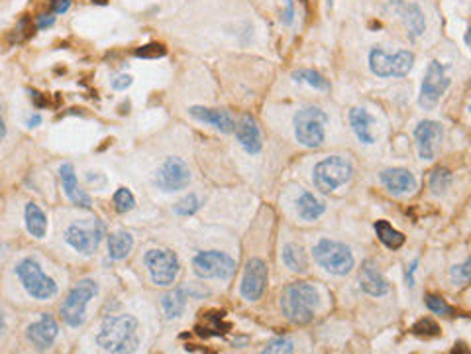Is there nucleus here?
<instances>
[{
    "instance_id": "f257e3e1",
    "label": "nucleus",
    "mask_w": 471,
    "mask_h": 354,
    "mask_svg": "<svg viewBox=\"0 0 471 354\" xmlns=\"http://www.w3.org/2000/svg\"><path fill=\"white\" fill-rule=\"evenodd\" d=\"M97 344L106 353L126 354L136 353L140 346L138 339V319L131 315H114L102 323Z\"/></svg>"
},
{
    "instance_id": "f03ea898",
    "label": "nucleus",
    "mask_w": 471,
    "mask_h": 354,
    "mask_svg": "<svg viewBox=\"0 0 471 354\" xmlns=\"http://www.w3.org/2000/svg\"><path fill=\"white\" fill-rule=\"evenodd\" d=\"M318 307V291L308 282H293L281 293V309L293 325H308Z\"/></svg>"
},
{
    "instance_id": "7ed1b4c3",
    "label": "nucleus",
    "mask_w": 471,
    "mask_h": 354,
    "mask_svg": "<svg viewBox=\"0 0 471 354\" xmlns=\"http://www.w3.org/2000/svg\"><path fill=\"white\" fill-rule=\"evenodd\" d=\"M312 256L314 262L332 276H348L356 266V258L351 254L350 246L330 238L318 240L312 248Z\"/></svg>"
},
{
    "instance_id": "20e7f679",
    "label": "nucleus",
    "mask_w": 471,
    "mask_h": 354,
    "mask_svg": "<svg viewBox=\"0 0 471 354\" xmlns=\"http://www.w3.org/2000/svg\"><path fill=\"white\" fill-rule=\"evenodd\" d=\"M99 295V284L90 277L81 279L75 288L67 293V298L63 299L59 313H61V319L65 325L77 329L81 327L85 319H87V305L93 298Z\"/></svg>"
},
{
    "instance_id": "39448f33",
    "label": "nucleus",
    "mask_w": 471,
    "mask_h": 354,
    "mask_svg": "<svg viewBox=\"0 0 471 354\" xmlns=\"http://www.w3.org/2000/svg\"><path fill=\"white\" fill-rule=\"evenodd\" d=\"M351 176H353V166H351L346 157H342V155H330V157L318 162L317 166H314L312 183H314V187L320 193L328 195L332 191H336L340 185L348 183Z\"/></svg>"
},
{
    "instance_id": "423d86ee",
    "label": "nucleus",
    "mask_w": 471,
    "mask_h": 354,
    "mask_svg": "<svg viewBox=\"0 0 471 354\" xmlns=\"http://www.w3.org/2000/svg\"><path fill=\"white\" fill-rule=\"evenodd\" d=\"M328 122V114L318 107H305L295 114V138L298 144L307 148H320L326 132L324 126Z\"/></svg>"
},
{
    "instance_id": "0eeeda50",
    "label": "nucleus",
    "mask_w": 471,
    "mask_h": 354,
    "mask_svg": "<svg viewBox=\"0 0 471 354\" xmlns=\"http://www.w3.org/2000/svg\"><path fill=\"white\" fill-rule=\"evenodd\" d=\"M16 276L20 277L24 289L38 301H45V299L57 295L55 279L45 276L42 266L38 264L35 258H24L22 262L16 266Z\"/></svg>"
},
{
    "instance_id": "6e6552de",
    "label": "nucleus",
    "mask_w": 471,
    "mask_h": 354,
    "mask_svg": "<svg viewBox=\"0 0 471 354\" xmlns=\"http://www.w3.org/2000/svg\"><path fill=\"white\" fill-rule=\"evenodd\" d=\"M104 236H106V226L99 219H88V221L73 222L71 226H67L65 243L81 254L90 256L99 250Z\"/></svg>"
},
{
    "instance_id": "1a4fd4ad",
    "label": "nucleus",
    "mask_w": 471,
    "mask_h": 354,
    "mask_svg": "<svg viewBox=\"0 0 471 354\" xmlns=\"http://www.w3.org/2000/svg\"><path fill=\"white\" fill-rule=\"evenodd\" d=\"M415 66V54L401 49L394 56L385 54L381 47H373L369 52V69L377 77H405Z\"/></svg>"
},
{
    "instance_id": "9d476101",
    "label": "nucleus",
    "mask_w": 471,
    "mask_h": 354,
    "mask_svg": "<svg viewBox=\"0 0 471 354\" xmlns=\"http://www.w3.org/2000/svg\"><path fill=\"white\" fill-rule=\"evenodd\" d=\"M143 264L150 272V277L155 286L159 288H167L175 284L177 276H179V258H177L171 250H150L143 256Z\"/></svg>"
},
{
    "instance_id": "9b49d317",
    "label": "nucleus",
    "mask_w": 471,
    "mask_h": 354,
    "mask_svg": "<svg viewBox=\"0 0 471 354\" xmlns=\"http://www.w3.org/2000/svg\"><path fill=\"white\" fill-rule=\"evenodd\" d=\"M193 270L202 279H230L236 274V262L224 252L207 250L193 258Z\"/></svg>"
},
{
    "instance_id": "f8f14e48",
    "label": "nucleus",
    "mask_w": 471,
    "mask_h": 354,
    "mask_svg": "<svg viewBox=\"0 0 471 354\" xmlns=\"http://www.w3.org/2000/svg\"><path fill=\"white\" fill-rule=\"evenodd\" d=\"M449 87V77L446 75V67L440 61H430L426 67V73L420 85V97H418V105L424 111H432L440 99L444 97V93Z\"/></svg>"
},
{
    "instance_id": "ddd939ff",
    "label": "nucleus",
    "mask_w": 471,
    "mask_h": 354,
    "mask_svg": "<svg viewBox=\"0 0 471 354\" xmlns=\"http://www.w3.org/2000/svg\"><path fill=\"white\" fill-rule=\"evenodd\" d=\"M191 169L181 157H167L161 167L157 169L155 185L163 191H181L191 183Z\"/></svg>"
},
{
    "instance_id": "4468645a",
    "label": "nucleus",
    "mask_w": 471,
    "mask_h": 354,
    "mask_svg": "<svg viewBox=\"0 0 471 354\" xmlns=\"http://www.w3.org/2000/svg\"><path fill=\"white\" fill-rule=\"evenodd\" d=\"M265 286H267V266H265V262L262 258L248 260L246 270H244V277H241V298L248 299V301H257L263 295Z\"/></svg>"
},
{
    "instance_id": "2eb2a0df",
    "label": "nucleus",
    "mask_w": 471,
    "mask_h": 354,
    "mask_svg": "<svg viewBox=\"0 0 471 354\" xmlns=\"http://www.w3.org/2000/svg\"><path fill=\"white\" fill-rule=\"evenodd\" d=\"M442 138H444V128L442 124L436 121H422L415 128V140H417L418 155L420 160H434L438 154L440 146H442Z\"/></svg>"
},
{
    "instance_id": "dca6fc26",
    "label": "nucleus",
    "mask_w": 471,
    "mask_h": 354,
    "mask_svg": "<svg viewBox=\"0 0 471 354\" xmlns=\"http://www.w3.org/2000/svg\"><path fill=\"white\" fill-rule=\"evenodd\" d=\"M57 334H59V327H57V323H55V319L49 313H44L40 317V321L28 325V329H26V339L38 351H47L55 343Z\"/></svg>"
},
{
    "instance_id": "f3484780",
    "label": "nucleus",
    "mask_w": 471,
    "mask_h": 354,
    "mask_svg": "<svg viewBox=\"0 0 471 354\" xmlns=\"http://www.w3.org/2000/svg\"><path fill=\"white\" fill-rule=\"evenodd\" d=\"M391 8L394 10V14L401 18V22L405 24L406 33L410 38H418L424 33V28H426V20H424V14L420 10V6L415 4V2H406V0H394L391 4Z\"/></svg>"
},
{
    "instance_id": "a211bd4d",
    "label": "nucleus",
    "mask_w": 471,
    "mask_h": 354,
    "mask_svg": "<svg viewBox=\"0 0 471 354\" xmlns=\"http://www.w3.org/2000/svg\"><path fill=\"white\" fill-rule=\"evenodd\" d=\"M379 179L393 195H406L417 189V177L403 167H389L379 174Z\"/></svg>"
},
{
    "instance_id": "6ab92c4d",
    "label": "nucleus",
    "mask_w": 471,
    "mask_h": 354,
    "mask_svg": "<svg viewBox=\"0 0 471 354\" xmlns=\"http://www.w3.org/2000/svg\"><path fill=\"white\" fill-rule=\"evenodd\" d=\"M236 138H238V142L241 144V148L248 152V154H260L263 148L262 142V132H260V126H257V122L253 116L250 114H246V116H241V121L236 124Z\"/></svg>"
},
{
    "instance_id": "aec40b11",
    "label": "nucleus",
    "mask_w": 471,
    "mask_h": 354,
    "mask_svg": "<svg viewBox=\"0 0 471 354\" xmlns=\"http://www.w3.org/2000/svg\"><path fill=\"white\" fill-rule=\"evenodd\" d=\"M189 114L198 122H205L214 126L216 130L224 134L234 132L236 128V122L232 118V114L228 111H222V109H207V107H191Z\"/></svg>"
},
{
    "instance_id": "412c9836",
    "label": "nucleus",
    "mask_w": 471,
    "mask_h": 354,
    "mask_svg": "<svg viewBox=\"0 0 471 354\" xmlns=\"http://www.w3.org/2000/svg\"><path fill=\"white\" fill-rule=\"evenodd\" d=\"M59 179H61V185H63L65 195L69 197V201H71L73 205L83 207V209H90V207H93L90 197L79 187L77 174H75L73 164H63V166L59 167Z\"/></svg>"
},
{
    "instance_id": "4be33fe9",
    "label": "nucleus",
    "mask_w": 471,
    "mask_h": 354,
    "mask_svg": "<svg viewBox=\"0 0 471 354\" xmlns=\"http://www.w3.org/2000/svg\"><path fill=\"white\" fill-rule=\"evenodd\" d=\"M360 288L367 293V295H373V298H381V295H387L389 293V282L385 279L383 274L377 270V266L373 264L372 260H367L363 264L362 272H360Z\"/></svg>"
},
{
    "instance_id": "5701e85b",
    "label": "nucleus",
    "mask_w": 471,
    "mask_h": 354,
    "mask_svg": "<svg viewBox=\"0 0 471 354\" xmlns=\"http://www.w3.org/2000/svg\"><path fill=\"white\" fill-rule=\"evenodd\" d=\"M202 315V323H198L195 327L198 337H224L226 332L230 331V323L224 319V313L222 311H209V313H200Z\"/></svg>"
},
{
    "instance_id": "b1692460",
    "label": "nucleus",
    "mask_w": 471,
    "mask_h": 354,
    "mask_svg": "<svg viewBox=\"0 0 471 354\" xmlns=\"http://www.w3.org/2000/svg\"><path fill=\"white\" fill-rule=\"evenodd\" d=\"M372 124H373V116L369 112L365 111V109H360V107H356V109H351L350 111V126L353 134L358 136V140L363 142V144L372 146L375 142V136L372 132Z\"/></svg>"
},
{
    "instance_id": "393cba45",
    "label": "nucleus",
    "mask_w": 471,
    "mask_h": 354,
    "mask_svg": "<svg viewBox=\"0 0 471 354\" xmlns=\"http://www.w3.org/2000/svg\"><path fill=\"white\" fill-rule=\"evenodd\" d=\"M191 295L189 288H177L169 293H165L163 299H161V305H163L165 317L167 319H177L185 313L186 307V299Z\"/></svg>"
},
{
    "instance_id": "a878e982",
    "label": "nucleus",
    "mask_w": 471,
    "mask_h": 354,
    "mask_svg": "<svg viewBox=\"0 0 471 354\" xmlns=\"http://www.w3.org/2000/svg\"><path fill=\"white\" fill-rule=\"evenodd\" d=\"M24 219H26V229L33 238H44L47 233V217L44 215V210L35 203H28L24 210Z\"/></svg>"
},
{
    "instance_id": "bb28decb",
    "label": "nucleus",
    "mask_w": 471,
    "mask_h": 354,
    "mask_svg": "<svg viewBox=\"0 0 471 354\" xmlns=\"http://www.w3.org/2000/svg\"><path fill=\"white\" fill-rule=\"evenodd\" d=\"M134 248V236L128 231H116L109 236V256L112 260H126Z\"/></svg>"
},
{
    "instance_id": "cd10ccee",
    "label": "nucleus",
    "mask_w": 471,
    "mask_h": 354,
    "mask_svg": "<svg viewBox=\"0 0 471 354\" xmlns=\"http://www.w3.org/2000/svg\"><path fill=\"white\" fill-rule=\"evenodd\" d=\"M296 209H298V217L303 221H317L318 217L324 215L326 210V205L320 199H317L312 193H303L298 201H296Z\"/></svg>"
},
{
    "instance_id": "c85d7f7f",
    "label": "nucleus",
    "mask_w": 471,
    "mask_h": 354,
    "mask_svg": "<svg viewBox=\"0 0 471 354\" xmlns=\"http://www.w3.org/2000/svg\"><path fill=\"white\" fill-rule=\"evenodd\" d=\"M281 260L283 264L291 270V272H298V274H305L308 270V260L303 246L298 244H285L283 246V252H281Z\"/></svg>"
},
{
    "instance_id": "c756f323",
    "label": "nucleus",
    "mask_w": 471,
    "mask_h": 354,
    "mask_svg": "<svg viewBox=\"0 0 471 354\" xmlns=\"http://www.w3.org/2000/svg\"><path fill=\"white\" fill-rule=\"evenodd\" d=\"M375 233H377V238L391 250H397V248H401L405 244V234L393 229V224L389 221L375 222Z\"/></svg>"
},
{
    "instance_id": "7c9ffc66",
    "label": "nucleus",
    "mask_w": 471,
    "mask_h": 354,
    "mask_svg": "<svg viewBox=\"0 0 471 354\" xmlns=\"http://www.w3.org/2000/svg\"><path fill=\"white\" fill-rule=\"evenodd\" d=\"M293 79L296 83H305L308 87L317 91H330V81L324 75H320L314 69H296L293 71Z\"/></svg>"
},
{
    "instance_id": "2f4dec72",
    "label": "nucleus",
    "mask_w": 471,
    "mask_h": 354,
    "mask_svg": "<svg viewBox=\"0 0 471 354\" xmlns=\"http://www.w3.org/2000/svg\"><path fill=\"white\" fill-rule=\"evenodd\" d=\"M428 185H430L434 195H444V193L449 189V185H452V171L446 169V167H436V169L430 174Z\"/></svg>"
},
{
    "instance_id": "473e14b6",
    "label": "nucleus",
    "mask_w": 471,
    "mask_h": 354,
    "mask_svg": "<svg viewBox=\"0 0 471 354\" xmlns=\"http://www.w3.org/2000/svg\"><path fill=\"white\" fill-rule=\"evenodd\" d=\"M424 303H426V307L432 311L434 315H440V317H454V315H456V309L449 305L446 299L440 298V295L428 293L426 298H424Z\"/></svg>"
},
{
    "instance_id": "72a5a7b5",
    "label": "nucleus",
    "mask_w": 471,
    "mask_h": 354,
    "mask_svg": "<svg viewBox=\"0 0 471 354\" xmlns=\"http://www.w3.org/2000/svg\"><path fill=\"white\" fill-rule=\"evenodd\" d=\"M112 203H114V209L118 210L120 215H124V213H130V210L136 207V197L131 195L130 189L120 187L116 193H114Z\"/></svg>"
},
{
    "instance_id": "f704fd0d",
    "label": "nucleus",
    "mask_w": 471,
    "mask_h": 354,
    "mask_svg": "<svg viewBox=\"0 0 471 354\" xmlns=\"http://www.w3.org/2000/svg\"><path fill=\"white\" fill-rule=\"evenodd\" d=\"M202 207V199L195 195V193H189L186 197L179 201L175 205V213L177 215H181V217H191V215H195L198 209Z\"/></svg>"
},
{
    "instance_id": "c9c22d12",
    "label": "nucleus",
    "mask_w": 471,
    "mask_h": 354,
    "mask_svg": "<svg viewBox=\"0 0 471 354\" xmlns=\"http://www.w3.org/2000/svg\"><path fill=\"white\" fill-rule=\"evenodd\" d=\"M470 266H471L470 260H465L463 264L454 266V268L449 270V279H452V284H454V286L463 288V286H468V284H470V277H471Z\"/></svg>"
},
{
    "instance_id": "e433bc0d",
    "label": "nucleus",
    "mask_w": 471,
    "mask_h": 354,
    "mask_svg": "<svg viewBox=\"0 0 471 354\" xmlns=\"http://www.w3.org/2000/svg\"><path fill=\"white\" fill-rule=\"evenodd\" d=\"M291 353H295V344L291 343L289 339H283V337L271 339L269 343L265 344V348H263V354H291Z\"/></svg>"
},
{
    "instance_id": "4c0bfd02",
    "label": "nucleus",
    "mask_w": 471,
    "mask_h": 354,
    "mask_svg": "<svg viewBox=\"0 0 471 354\" xmlns=\"http://www.w3.org/2000/svg\"><path fill=\"white\" fill-rule=\"evenodd\" d=\"M413 332L417 334V337H424V339H430V337H438L440 334V327L438 323L432 321V319H420L413 325Z\"/></svg>"
},
{
    "instance_id": "58836bf2",
    "label": "nucleus",
    "mask_w": 471,
    "mask_h": 354,
    "mask_svg": "<svg viewBox=\"0 0 471 354\" xmlns=\"http://www.w3.org/2000/svg\"><path fill=\"white\" fill-rule=\"evenodd\" d=\"M165 54H167V47L163 44H157V42L136 47V52H134V56L142 57V59H157V57H163Z\"/></svg>"
},
{
    "instance_id": "ea45409f",
    "label": "nucleus",
    "mask_w": 471,
    "mask_h": 354,
    "mask_svg": "<svg viewBox=\"0 0 471 354\" xmlns=\"http://www.w3.org/2000/svg\"><path fill=\"white\" fill-rule=\"evenodd\" d=\"M134 83V79L130 75H118L116 79H112V88L114 91H126Z\"/></svg>"
},
{
    "instance_id": "a19ab883",
    "label": "nucleus",
    "mask_w": 471,
    "mask_h": 354,
    "mask_svg": "<svg viewBox=\"0 0 471 354\" xmlns=\"http://www.w3.org/2000/svg\"><path fill=\"white\" fill-rule=\"evenodd\" d=\"M54 24H55L54 12H51V14H40L38 20H35V28H38V30H44V28H49V26H54Z\"/></svg>"
},
{
    "instance_id": "79ce46f5",
    "label": "nucleus",
    "mask_w": 471,
    "mask_h": 354,
    "mask_svg": "<svg viewBox=\"0 0 471 354\" xmlns=\"http://www.w3.org/2000/svg\"><path fill=\"white\" fill-rule=\"evenodd\" d=\"M283 4H285V12H283V24H293V18H295V4H293V0H283Z\"/></svg>"
},
{
    "instance_id": "37998d69",
    "label": "nucleus",
    "mask_w": 471,
    "mask_h": 354,
    "mask_svg": "<svg viewBox=\"0 0 471 354\" xmlns=\"http://www.w3.org/2000/svg\"><path fill=\"white\" fill-rule=\"evenodd\" d=\"M69 6H71V0H55L51 12L54 14H63V12L69 10Z\"/></svg>"
},
{
    "instance_id": "c03bdc74",
    "label": "nucleus",
    "mask_w": 471,
    "mask_h": 354,
    "mask_svg": "<svg viewBox=\"0 0 471 354\" xmlns=\"http://www.w3.org/2000/svg\"><path fill=\"white\" fill-rule=\"evenodd\" d=\"M417 266H418V260H415V262H413V266H410V270H408V272H406V286H408V288H413V286H415V272H417Z\"/></svg>"
},
{
    "instance_id": "a18cd8bd",
    "label": "nucleus",
    "mask_w": 471,
    "mask_h": 354,
    "mask_svg": "<svg viewBox=\"0 0 471 354\" xmlns=\"http://www.w3.org/2000/svg\"><path fill=\"white\" fill-rule=\"evenodd\" d=\"M30 97H32L33 102H35L38 107H44V105H47V100L42 99V93H38V91H30Z\"/></svg>"
},
{
    "instance_id": "49530a36",
    "label": "nucleus",
    "mask_w": 471,
    "mask_h": 354,
    "mask_svg": "<svg viewBox=\"0 0 471 354\" xmlns=\"http://www.w3.org/2000/svg\"><path fill=\"white\" fill-rule=\"evenodd\" d=\"M38 124H42V116H40V114H33V116H30V118L26 121V126H30V128H35Z\"/></svg>"
},
{
    "instance_id": "de8ad7c7",
    "label": "nucleus",
    "mask_w": 471,
    "mask_h": 354,
    "mask_svg": "<svg viewBox=\"0 0 471 354\" xmlns=\"http://www.w3.org/2000/svg\"><path fill=\"white\" fill-rule=\"evenodd\" d=\"M6 136V124H4V116H2V109H0V140Z\"/></svg>"
},
{
    "instance_id": "09e8293b",
    "label": "nucleus",
    "mask_w": 471,
    "mask_h": 354,
    "mask_svg": "<svg viewBox=\"0 0 471 354\" xmlns=\"http://www.w3.org/2000/svg\"><path fill=\"white\" fill-rule=\"evenodd\" d=\"M4 331V315L0 313V332Z\"/></svg>"
},
{
    "instance_id": "8fccbe9b",
    "label": "nucleus",
    "mask_w": 471,
    "mask_h": 354,
    "mask_svg": "<svg viewBox=\"0 0 471 354\" xmlns=\"http://www.w3.org/2000/svg\"><path fill=\"white\" fill-rule=\"evenodd\" d=\"M93 2H99V4H106V0H93Z\"/></svg>"
}]
</instances>
